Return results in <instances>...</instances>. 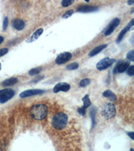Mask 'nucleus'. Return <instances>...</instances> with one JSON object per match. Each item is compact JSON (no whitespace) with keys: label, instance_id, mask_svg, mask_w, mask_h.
<instances>
[{"label":"nucleus","instance_id":"473e14b6","mask_svg":"<svg viewBox=\"0 0 134 151\" xmlns=\"http://www.w3.org/2000/svg\"><path fill=\"white\" fill-rule=\"evenodd\" d=\"M133 3H134V1H133V0H131V1H128V5H132Z\"/></svg>","mask_w":134,"mask_h":151},{"label":"nucleus","instance_id":"7c9ffc66","mask_svg":"<svg viewBox=\"0 0 134 151\" xmlns=\"http://www.w3.org/2000/svg\"><path fill=\"white\" fill-rule=\"evenodd\" d=\"M43 78H44V77H43V76H42V77H40L38 78H38H36V79L35 80H34V82H37V81H40V80L42 79Z\"/></svg>","mask_w":134,"mask_h":151},{"label":"nucleus","instance_id":"9d476101","mask_svg":"<svg viewBox=\"0 0 134 151\" xmlns=\"http://www.w3.org/2000/svg\"><path fill=\"white\" fill-rule=\"evenodd\" d=\"M130 65V61H121L115 67L114 69V73H123L128 69Z\"/></svg>","mask_w":134,"mask_h":151},{"label":"nucleus","instance_id":"a211bd4d","mask_svg":"<svg viewBox=\"0 0 134 151\" xmlns=\"http://www.w3.org/2000/svg\"><path fill=\"white\" fill-rule=\"evenodd\" d=\"M95 115H96V109H95V107H93V108L91 109L90 112V116L91 117L92 120V126H91V130L94 128V127L96 125V118H95Z\"/></svg>","mask_w":134,"mask_h":151},{"label":"nucleus","instance_id":"f257e3e1","mask_svg":"<svg viewBox=\"0 0 134 151\" xmlns=\"http://www.w3.org/2000/svg\"><path fill=\"white\" fill-rule=\"evenodd\" d=\"M48 107L45 104H35L31 107L30 113L34 119L36 120H42L48 115Z\"/></svg>","mask_w":134,"mask_h":151},{"label":"nucleus","instance_id":"f704fd0d","mask_svg":"<svg viewBox=\"0 0 134 151\" xmlns=\"http://www.w3.org/2000/svg\"><path fill=\"white\" fill-rule=\"evenodd\" d=\"M131 151H133V150L132 149V148H131Z\"/></svg>","mask_w":134,"mask_h":151},{"label":"nucleus","instance_id":"f3484780","mask_svg":"<svg viewBox=\"0 0 134 151\" xmlns=\"http://www.w3.org/2000/svg\"><path fill=\"white\" fill-rule=\"evenodd\" d=\"M103 95L105 97H107L108 99L112 101V102H115L117 99L116 95H115L111 90H106L105 92H104L103 93Z\"/></svg>","mask_w":134,"mask_h":151},{"label":"nucleus","instance_id":"20e7f679","mask_svg":"<svg viewBox=\"0 0 134 151\" xmlns=\"http://www.w3.org/2000/svg\"><path fill=\"white\" fill-rule=\"evenodd\" d=\"M14 95L15 92L11 89H5L0 91V103L4 104L8 102V100L11 99Z\"/></svg>","mask_w":134,"mask_h":151},{"label":"nucleus","instance_id":"c756f323","mask_svg":"<svg viewBox=\"0 0 134 151\" xmlns=\"http://www.w3.org/2000/svg\"><path fill=\"white\" fill-rule=\"evenodd\" d=\"M128 134L129 136H130L131 138L132 139V140H133V139H134V136H133L134 133L133 132H128Z\"/></svg>","mask_w":134,"mask_h":151},{"label":"nucleus","instance_id":"dca6fc26","mask_svg":"<svg viewBox=\"0 0 134 151\" xmlns=\"http://www.w3.org/2000/svg\"><path fill=\"white\" fill-rule=\"evenodd\" d=\"M18 81V78L16 77H11L10 79H8L6 81H4L3 83H1V85L4 86V87H8V86L13 85L14 84H16Z\"/></svg>","mask_w":134,"mask_h":151},{"label":"nucleus","instance_id":"c85d7f7f","mask_svg":"<svg viewBox=\"0 0 134 151\" xmlns=\"http://www.w3.org/2000/svg\"><path fill=\"white\" fill-rule=\"evenodd\" d=\"M8 52V49L7 48H4V49H0V57L4 56L6 54H7Z\"/></svg>","mask_w":134,"mask_h":151},{"label":"nucleus","instance_id":"423d86ee","mask_svg":"<svg viewBox=\"0 0 134 151\" xmlns=\"http://www.w3.org/2000/svg\"><path fill=\"white\" fill-rule=\"evenodd\" d=\"M72 58L71 53L68 52H64L63 53L60 54L58 57H56L55 60V63L58 64H62L66 63V62L70 61Z\"/></svg>","mask_w":134,"mask_h":151},{"label":"nucleus","instance_id":"9b49d317","mask_svg":"<svg viewBox=\"0 0 134 151\" xmlns=\"http://www.w3.org/2000/svg\"><path fill=\"white\" fill-rule=\"evenodd\" d=\"M134 24V20H131V21L130 22H129V24L128 25H127L125 28H123V30L121 31L120 34H119L118 37H117V42H120L121 41V40L123 38V36H125V34H126V32H128L130 30V28L132 27Z\"/></svg>","mask_w":134,"mask_h":151},{"label":"nucleus","instance_id":"2f4dec72","mask_svg":"<svg viewBox=\"0 0 134 151\" xmlns=\"http://www.w3.org/2000/svg\"><path fill=\"white\" fill-rule=\"evenodd\" d=\"M4 37H2V36H0V44H1V43L4 42Z\"/></svg>","mask_w":134,"mask_h":151},{"label":"nucleus","instance_id":"5701e85b","mask_svg":"<svg viewBox=\"0 0 134 151\" xmlns=\"http://www.w3.org/2000/svg\"><path fill=\"white\" fill-rule=\"evenodd\" d=\"M78 68V64L76 63H71L70 64H68V65H67L66 67V69H68V70H75V69Z\"/></svg>","mask_w":134,"mask_h":151},{"label":"nucleus","instance_id":"f03ea898","mask_svg":"<svg viewBox=\"0 0 134 151\" xmlns=\"http://www.w3.org/2000/svg\"><path fill=\"white\" fill-rule=\"evenodd\" d=\"M68 123V117L66 114L63 112H60L54 115L52 119L51 124L56 130H63Z\"/></svg>","mask_w":134,"mask_h":151},{"label":"nucleus","instance_id":"ddd939ff","mask_svg":"<svg viewBox=\"0 0 134 151\" xmlns=\"http://www.w3.org/2000/svg\"><path fill=\"white\" fill-rule=\"evenodd\" d=\"M13 27L18 30H21L25 27V22L20 19H16L13 21Z\"/></svg>","mask_w":134,"mask_h":151},{"label":"nucleus","instance_id":"4be33fe9","mask_svg":"<svg viewBox=\"0 0 134 151\" xmlns=\"http://www.w3.org/2000/svg\"><path fill=\"white\" fill-rule=\"evenodd\" d=\"M73 3L74 0H63V1L61 2V4L62 6L64 7V8H66V7H68Z\"/></svg>","mask_w":134,"mask_h":151},{"label":"nucleus","instance_id":"7ed1b4c3","mask_svg":"<svg viewBox=\"0 0 134 151\" xmlns=\"http://www.w3.org/2000/svg\"><path fill=\"white\" fill-rule=\"evenodd\" d=\"M101 114L107 120L113 118L116 115V108L115 105L110 102L105 103L102 106Z\"/></svg>","mask_w":134,"mask_h":151},{"label":"nucleus","instance_id":"4468645a","mask_svg":"<svg viewBox=\"0 0 134 151\" xmlns=\"http://www.w3.org/2000/svg\"><path fill=\"white\" fill-rule=\"evenodd\" d=\"M107 47V44H101L100 46H98L95 47V49H93L89 53H88V56L89 57H94L97 54H99L100 52H101L103 50L105 49V48Z\"/></svg>","mask_w":134,"mask_h":151},{"label":"nucleus","instance_id":"a878e982","mask_svg":"<svg viewBox=\"0 0 134 151\" xmlns=\"http://www.w3.org/2000/svg\"><path fill=\"white\" fill-rule=\"evenodd\" d=\"M128 74L130 76H133V75H134V66L133 65H131L130 67H128Z\"/></svg>","mask_w":134,"mask_h":151},{"label":"nucleus","instance_id":"b1692460","mask_svg":"<svg viewBox=\"0 0 134 151\" xmlns=\"http://www.w3.org/2000/svg\"><path fill=\"white\" fill-rule=\"evenodd\" d=\"M127 58H128L129 60H130L131 61H134V50H131L130 51H129L128 54H127Z\"/></svg>","mask_w":134,"mask_h":151},{"label":"nucleus","instance_id":"0eeeda50","mask_svg":"<svg viewBox=\"0 0 134 151\" xmlns=\"http://www.w3.org/2000/svg\"><path fill=\"white\" fill-rule=\"evenodd\" d=\"M119 23H120V20L118 18H115L113 20L111 21V23L109 24V26L107 27V29L105 32V36H109L111 35L112 33L113 32V31L115 29L116 27L119 26Z\"/></svg>","mask_w":134,"mask_h":151},{"label":"nucleus","instance_id":"393cba45","mask_svg":"<svg viewBox=\"0 0 134 151\" xmlns=\"http://www.w3.org/2000/svg\"><path fill=\"white\" fill-rule=\"evenodd\" d=\"M74 13V10L73 9H71V10L67 11L66 13H64L63 16V18H68L69 17H71L72 15H73Z\"/></svg>","mask_w":134,"mask_h":151},{"label":"nucleus","instance_id":"39448f33","mask_svg":"<svg viewBox=\"0 0 134 151\" xmlns=\"http://www.w3.org/2000/svg\"><path fill=\"white\" fill-rule=\"evenodd\" d=\"M115 62V59H110L109 57H105V58L103 59L97 64V69L99 71L105 70L109 67L111 65H112Z\"/></svg>","mask_w":134,"mask_h":151},{"label":"nucleus","instance_id":"72a5a7b5","mask_svg":"<svg viewBox=\"0 0 134 151\" xmlns=\"http://www.w3.org/2000/svg\"><path fill=\"white\" fill-rule=\"evenodd\" d=\"M1 64L0 63V70H1Z\"/></svg>","mask_w":134,"mask_h":151},{"label":"nucleus","instance_id":"2eb2a0df","mask_svg":"<svg viewBox=\"0 0 134 151\" xmlns=\"http://www.w3.org/2000/svg\"><path fill=\"white\" fill-rule=\"evenodd\" d=\"M43 32H44V30H43L42 28H40V29L37 30L32 36H31V37L30 38L29 40H28V42H32L35 41V40H36L38 38L40 37V36L42 35Z\"/></svg>","mask_w":134,"mask_h":151},{"label":"nucleus","instance_id":"bb28decb","mask_svg":"<svg viewBox=\"0 0 134 151\" xmlns=\"http://www.w3.org/2000/svg\"><path fill=\"white\" fill-rule=\"evenodd\" d=\"M78 112L81 116H85L86 113V109L83 106L79 107V108H78Z\"/></svg>","mask_w":134,"mask_h":151},{"label":"nucleus","instance_id":"aec40b11","mask_svg":"<svg viewBox=\"0 0 134 151\" xmlns=\"http://www.w3.org/2000/svg\"><path fill=\"white\" fill-rule=\"evenodd\" d=\"M41 71H42L41 67H36V68L31 69V70L29 71V73H29L30 75L34 76V75H38V74Z\"/></svg>","mask_w":134,"mask_h":151},{"label":"nucleus","instance_id":"cd10ccee","mask_svg":"<svg viewBox=\"0 0 134 151\" xmlns=\"http://www.w3.org/2000/svg\"><path fill=\"white\" fill-rule=\"evenodd\" d=\"M8 18L6 17V18H4V24H3V29L4 30H6L7 29V28H8Z\"/></svg>","mask_w":134,"mask_h":151},{"label":"nucleus","instance_id":"1a4fd4ad","mask_svg":"<svg viewBox=\"0 0 134 151\" xmlns=\"http://www.w3.org/2000/svg\"><path fill=\"white\" fill-rule=\"evenodd\" d=\"M70 88H71V86L68 83H59L58 84H56V85L54 87L53 92L55 93H58L60 92H68L69 89H70Z\"/></svg>","mask_w":134,"mask_h":151},{"label":"nucleus","instance_id":"412c9836","mask_svg":"<svg viewBox=\"0 0 134 151\" xmlns=\"http://www.w3.org/2000/svg\"><path fill=\"white\" fill-rule=\"evenodd\" d=\"M90 83H91V80L89 79H83V80L81 81L79 85L81 87H87L88 85H89Z\"/></svg>","mask_w":134,"mask_h":151},{"label":"nucleus","instance_id":"6ab92c4d","mask_svg":"<svg viewBox=\"0 0 134 151\" xmlns=\"http://www.w3.org/2000/svg\"><path fill=\"white\" fill-rule=\"evenodd\" d=\"M82 100L83 102V107H85V109H87V107H89L91 104V102L88 95H86L83 98Z\"/></svg>","mask_w":134,"mask_h":151},{"label":"nucleus","instance_id":"f8f14e48","mask_svg":"<svg viewBox=\"0 0 134 151\" xmlns=\"http://www.w3.org/2000/svg\"><path fill=\"white\" fill-rule=\"evenodd\" d=\"M99 8L95 6H81L77 9V11L81 13H89L93 12V11H97Z\"/></svg>","mask_w":134,"mask_h":151},{"label":"nucleus","instance_id":"6e6552de","mask_svg":"<svg viewBox=\"0 0 134 151\" xmlns=\"http://www.w3.org/2000/svg\"><path fill=\"white\" fill-rule=\"evenodd\" d=\"M44 92V91L42 89H28L21 92L20 94V97L21 98H26L32 96V95L41 94V93H43Z\"/></svg>","mask_w":134,"mask_h":151}]
</instances>
